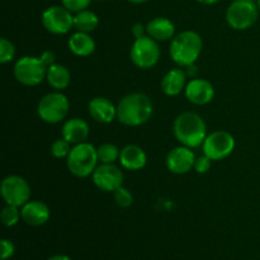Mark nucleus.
<instances>
[{
	"label": "nucleus",
	"instance_id": "cd10ccee",
	"mask_svg": "<svg viewBox=\"0 0 260 260\" xmlns=\"http://www.w3.org/2000/svg\"><path fill=\"white\" fill-rule=\"evenodd\" d=\"M15 56V47L10 41L7 38L0 40V62L7 63L14 58Z\"/></svg>",
	"mask_w": 260,
	"mask_h": 260
},
{
	"label": "nucleus",
	"instance_id": "0eeeda50",
	"mask_svg": "<svg viewBox=\"0 0 260 260\" xmlns=\"http://www.w3.org/2000/svg\"><path fill=\"white\" fill-rule=\"evenodd\" d=\"M47 66L41 57L23 56L15 62L14 76L25 86H36L42 83L47 75Z\"/></svg>",
	"mask_w": 260,
	"mask_h": 260
},
{
	"label": "nucleus",
	"instance_id": "c9c22d12",
	"mask_svg": "<svg viewBox=\"0 0 260 260\" xmlns=\"http://www.w3.org/2000/svg\"><path fill=\"white\" fill-rule=\"evenodd\" d=\"M198 3H201V4L203 5H213L216 4V3H218L220 0H197Z\"/></svg>",
	"mask_w": 260,
	"mask_h": 260
},
{
	"label": "nucleus",
	"instance_id": "20e7f679",
	"mask_svg": "<svg viewBox=\"0 0 260 260\" xmlns=\"http://www.w3.org/2000/svg\"><path fill=\"white\" fill-rule=\"evenodd\" d=\"M98 154L96 149L89 142L74 145L66 159L68 169L78 178H86L91 175L98 167Z\"/></svg>",
	"mask_w": 260,
	"mask_h": 260
},
{
	"label": "nucleus",
	"instance_id": "f704fd0d",
	"mask_svg": "<svg viewBox=\"0 0 260 260\" xmlns=\"http://www.w3.org/2000/svg\"><path fill=\"white\" fill-rule=\"evenodd\" d=\"M47 260H73L70 256L65 255V254H57V255L50 256Z\"/></svg>",
	"mask_w": 260,
	"mask_h": 260
},
{
	"label": "nucleus",
	"instance_id": "4c0bfd02",
	"mask_svg": "<svg viewBox=\"0 0 260 260\" xmlns=\"http://www.w3.org/2000/svg\"><path fill=\"white\" fill-rule=\"evenodd\" d=\"M255 3H256V5H258V8H259V10H260V0H255Z\"/></svg>",
	"mask_w": 260,
	"mask_h": 260
},
{
	"label": "nucleus",
	"instance_id": "2f4dec72",
	"mask_svg": "<svg viewBox=\"0 0 260 260\" xmlns=\"http://www.w3.org/2000/svg\"><path fill=\"white\" fill-rule=\"evenodd\" d=\"M147 35V30H146V25H144L142 23H136V24L132 25V36L136 38H141L144 36Z\"/></svg>",
	"mask_w": 260,
	"mask_h": 260
},
{
	"label": "nucleus",
	"instance_id": "9d476101",
	"mask_svg": "<svg viewBox=\"0 0 260 260\" xmlns=\"http://www.w3.org/2000/svg\"><path fill=\"white\" fill-rule=\"evenodd\" d=\"M202 146L203 154L211 157L213 161H220L233 154L236 142L230 132L215 131L207 135Z\"/></svg>",
	"mask_w": 260,
	"mask_h": 260
},
{
	"label": "nucleus",
	"instance_id": "9b49d317",
	"mask_svg": "<svg viewBox=\"0 0 260 260\" xmlns=\"http://www.w3.org/2000/svg\"><path fill=\"white\" fill-rule=\"evenodd\" d=\"M42 24L52 35H66L74 28V15L62 4L52 5L42 13Z\"/></svg>",
	"mask_w": 260,
	"mask_h": 260
},
{
	"label": "nucleus",
	"instance_id": "1a4fd4ad",
	"mask_svg": "<svg viewBox=\"0 0 260 260\" xmlns=\"http://www.w3.org/2000/svg\"><path fill=\"white\" fill-rule=\"evenodd\" d=\"M0 193L7 205L22 207L30 200V185L19 175H8L3 179Z\"/></svg>",
	"mask_w": 260,
	"mask_h": 260
},
{
	"label": "nucleus",
	"instance_id": "39448f33",
	"mask_svg": "<svg viewBox=\"0 0 260 260\" xmlns=\"http://www.w3.org/2000/svg\"><path fill=\"white\" fill-rule=\"evenodd\" d=\"M259 12L255 0H234L226 10V22L236 30L249 29L258 20Z\"/></svg>",
	"mask_w": 260,
	"mask_h": 260
},
{
	"label": "nucleus",
	"instance_id": "5701e85b",
	"mask_svg": "<svg viewBox=\"0 0 260 260\" xmlns=\"http://www.w3.org/2000/svg\"><path fill=\"white\" fill-rule=\"evenodd\" d=\"M99 18L91 10H81V12L75 13L74 15V28L78 32H85L90 33L98 27Z\"/></svg>",
	"mask_w": 260,
	"mask_h": 260
},
{
	"label": "nucleus",
	"instance_id": "f3484780",
	"mask_svg": "<svg viewBox=\"0 0 260 260\" xmlns=\"http://www.w3.org/2000/svg\"><path fill=\"white\" fill-rule=\"evenodd\" d=\"M187 73L183 69H172L164 75L161 80V90L168 96H177L185 90Z\"/></svg>",
	"mask_w": 260,
	"mask_h": 260
},
{
	"label": "nucleus",
	"instance_id": "393cba45",
	"mask_svg": "<svg viewBox=\"0 0 260 260\" xmlns=\"http://www.w3.org/2000/svg\"><path fill=\"white\" fill-rule=\"evenodd\" d=\"M0 217H2V222L4 223L7 228H13V226L17 225V223L20 221V218H22L20 207L7 205L4 208H3Z\"/></svg>",
	"mask_w": 260,
	"mask_h": 260
},
{
	"label": "nucleus",
	"instance_id": "7ed1b4c3",
	"mask_svg": "<svg viewBox=\"0 0 260 260\" xmlns=\"http://www.w3.org/2000/svg\"><path fill=\"white\" fill-rule=\"evenodd\" d=\"M203 50L202 37L194 30H183L173 37L169 55L179 68L193 65Z\"/></svg>",
	"mask_w": 260,
	"mask_h": 260
},
{
	"label": "nucleus",
	"instance_id": "c756f323",
	"mask_svg": "<svg viewBox=\"0 0 260 260\" xmlns=\"http://www.w3.org/2000/svg\"><path fill=\"white\" fill-rule=\"evenodd\" d=\"M212 161H213V160L211 159V157H208L207 155L203 154V155H201V156H198L197 159H196L194 168H193V169H194L196 172L198 173V174H205V173H207L208 170L211 169Z\"/></svg>",
	"mask_w": 260,
	"mask_h": 260
},
{
	"label": "nucleus",
	"instance_id": "dca6fc26",
	"mask_svg": "<svg viewBox=\"0 0 260 260\" xmlns=\"http://www.w3.org/2000/svg\"><path fill=\"white\" fill-rule=\"evenodd\" d=\"M89 114L99 123H111L117 118V107L104 96H96L89 102Z\"/></svg>",
	"mask_w": 260,
	"mask_h": 260
},
{
	"label": "nucleus",
	"instance_id": "423d86ee",
	"mask_svg": "<svg viewBox=\"0 0 260 260\" xmlns=\"http://www.w3.org/2000/svg\"><path fill=\"white\" fill-rule=\"evenodd\" d=\"M70 109L68 96L61 91H52L42 96L38 103L37 113L43 122L50 124L60 123L66 118Z\"/></svg>",
	"mask_w": 260,
	"mask_h": 260
},
{
	"label": "nucleus",
	"instance_id": "f8f14e48",
	"mask_svg": "<svg viewBox=\"0 0 260 260\" xmlns=\"http://www.w3.org/2000/svg\"><path fill=\"white\" fill-rule=\"evenodd\" d=\"M94 184L103 192H111L118 189L123 184V173L114 164H101L91 174Z\"/></svg>",
	"mask_w": 260,
	"mask_h": 260
},
{
	"label": "nucleus",
	"instance_id": "72a5a7b5",
	"mask_svg": "<svg viewBox=\"0 0 260 260\" xmlns=\"http://www.w3.org/2000/svg\"><path fill=\"white\" fill-rule=\"evenodd\" d=\"M185 73H187V76H190L192 79L196 78V75H197V66H196V63H193V65H189L187 66V69H185Z\"/></svg>",
	"mask_w": 260,
	"mask_h": 260
},
{
	"label": "nucleus",
	"instance_id": "2eb2a0df",
	"mask_svg": "<svg viewBox=\"0 0 260 260\" xmlns=\"http://www.w3.org/2000/svg\"><path fill=\"white\" fill-rule=\"evenodd\" d=\"M22 220L29 226H42L50 220L51 211L42 201H28L20 207Z\"/></svg>",
	"mask_w": 260,
	"mask_h": 260
},
{
	"label": "nucleus",
	"instance_id": "e433bc0d",
	"mask_svg": "<svg viewBox=\"0 0 260 260\" xmlns=\"http://www.w3.org/2000/svg\"><path fill=\"white\" fill-rule=\"evenodd\" d=\"M129 3H132V4H145V3H147L149 0H128Z\"/></svg>",
	"mask_w": 260,
	"mask_h": 260
},
{
	"label": "nucleus",
	"instance_id": "bb28decb",
	"mask_svg": "<svg viewBox=\"0 0 260 260\" xmlns=\"http://www.w3.org/2000/svg\"><path fill=\"white\" fill-rule=\"evenodd\" d=\"M114 200H116V203L122 208H127L134 203V196L129 192L127 188H124L123 185L119 187L118 189H116L113 192Z\"/></svg>",
	"mask_w": 260,
	"mask_h": 260
},
{
	"label": "nucleus",
	"instance_id": "473e14b6",
	"mask_svg": "<svg viewBox=\"0 0 260 260\" xmlns=\"http://www.w3.org/2000/svg\"><path fill=\"white\" fill-rule=\"evenodd\" d=\"M40 57L42 58V61L46 63V66H47V68H50L51 65L56 63L55 62L56 56H55V53L52 52V51H45V52H43L42 55L40 56Z\"/></svg>",
	"mask_w": 260,
	"mask_h": 260
},
{
	"label": "nucleus",
	"instance_id": "a878e982",
	"mask_svg": "<svg viewBox=\"0 0 260 260\" xmlns=\"http://www.w3.org/2000/svg\"><path fill=\"white\" fill-rule=\"evenodd\" d=\"M71 144L65 140L63 137L56 140L51 145V154L56 157V159H68L69 154L71 151Z\"/></svg>",
	"mask_w": 260,
	"mask_h": 260
},
{
	"label": "nucleus",
	"instance_id": "412c9836",
	"mask_svg": "<svg viewBox=\"0 0 260 260\" xmlns=\"http://www.w3.org/2000/svg\"><path fill=\"white\" fill-rule=\"evenodd\" d=\"M69 48L71 52L79 57H86L90 56L95 51V42L89 33L78 32L76 30L71 37L69 38Z\"/></svg>",
	"mask_w": 260,
	"mask_h": 260
},
{
	"label": "nucleus",
	"instance_id": "7c9ffc66",
	"mask_svg": "<svg viewBox=\"0 0 260 260\" xmlns=\"http://www.w3.org/2000/svg\"><path fill=\"white\" fill-rule=\"evenodd\" d=\"M0 254H2V260H8L12 258L15 253V246L13 241L8 240V239H3L0 243Z\"/></svg>",
	"mask_w": 260,
	"mask_h": 260
},
{
	"label": "nucleus",
	"instance_id": "6ab92c4d",
	"mask_svg": "<svg viewBox=\"0 0 260 260\" xmlns=\"http://www.w3.org/2000/svg\"><path fill=\"white\" fill-rule=\"evenodd\" d=\"M119 162L127 170H141L147 162L146 152L137 145H127L121 150Z\"/></svg>",
	"mask_w": 260,
	"mask_h": 260
},
{
	"label": "nucleus",
	"instance_id": "f257e3e1",
	"mask_svg": "<svg viewBox=\"0 0 260 260\" xmlns=\"http://www.w3.org/2000/svg\"><path fill=\"white\" fill-rule=\"evenodd\" d=\"M152 112L151 99L139 91L127 94L117 104V119L124 126L137 127L146 123L151 118Z\"/></svg>",
	"mask_w": 260,
	"mask_h": 260
},
{
	"label": "nucleus",
	"instance_id": "4468645a",
	"mask_svg": "<svg viewBox=\"0 0 260 260\" xmlns=\"http://www.w3.org/2000/svg\"><path fill=\"white\" fill-rule=\"evenodd\" d=\"M184 93L188 101L196 106H206L215 98V88L206 79L194 78L189 80Z\"/></svg>",
	"mask_w": 260,
	"mask_h": 260
},
{
	"label": "nucleus",
	"instance_id": "4be33fe9",
	"mask_svg": "<svg viewBox=\"0 0 260 260\" xmlns=\"http://www.w3.org/2000/svg\"><path fill=\"white\" fill-rule=\"evenodd\" d=\"M48 85L57 91H62L63 89L70 85L71 74L66 66L60 63H53L47 69V75H46Z\"/></svg>",
	"mask_w": 260,
	"mask_h": 260
},
{
	"label": "nucleus",
	"instance_id": "a211bd4d",
	"mask_svg": "<svg viewBox=\"0 0 260 260\" xmlns=\"http://www.w3.org/2000/svg\"><path fill=\"white\" fill-rule=\"evenodd\" d=\"M61 135L71 145H78L85 142L89 137V126L84 119L71 118L63 123Z\"/></svg>",
	"mask_w": 260,
	"mask_h": 260
},
{
	"label": "nucleus",
	"instance_id": "aec40b11",
	"mask_svg": "<svg viewBox=\"0 0 260 260\" xmlns=\"http://www.w3.org/2000/svg\"><path fill=\"white\" fill-rule=\"evenodd\" d=\"M147 36L155 41H169L175 36V25L169 18L157 17L146 24Z\"/></svg>",
	"mask_w": 260,
	"mask_h": 260
},
{
	"label": "nucleus",
	"instance_id": "b1692460",
	"mask_svg": "<svg viewBox=\"0 0 260 260\" xmlns=\"http://www.w3.org/2000/svg\"><path fill=\"white\" fill-rule=\"evenodd\" d=\"M96 154H98V160L101 164H114L117 160H119L121 150L114 144L106 142L96 149Z\"/></svg>",
	"mask_w": 260,
	"mask_h": 260
},
{
	"label": "nucleus",
	"instance_id": "c85d7f7f",
	"mask_svg": "<svg viewBox=\"0 0 260 260\" xmlns=\"http://www.w3.org/2000/svg\"><path fill=\"white\" fill-rule=\"evenodd\" d=\"M93 0H61V4L70 10L71 13H79L81 10L88 9Z\"/></svg>",
	"mask_w": 260,
	"mask_h": 260
},
{
	"label": "nucleus",
	"instance_id": "ddd939ff",
	"mask_svg": "<svg viewBox=\"0 0 260 260\" xmlns=\"http://www.w3.org/2000/svg\"><path fill=\"white\" fill-rule=\"evenodd\" d=\"M196 159L193 149L180 145L168 154L167 167L174 174H187L194 168Z\"/></svg>",
	"mask_w": 260,
	"mask_h": 260
},
{
	"label": "nucleus",
	"instance_id": "f03ea898",
	"mask_svg": "<svg viewBox=\"0 0 260 260\" xmlns=\"http://www.w3.org/2000/svg\"><path fill=\"white\" fill-rule=\"evenodd\" d=\"M173 131L180 145L190 149L203 145L207 137V126L205 119L194 112L180 113L175 118Z\"/></svg>",
	"mask_w": 260,
	"mask_h": 260
},
{
	"label": "nucleus",
	"instance_id": "6e6552de",
	"mask_svg": "<svg viewBox=\"0 0 260 260\" xmlns=\"http://www.w3.org/2000/svg\"><path fill=\"white\" fill-rule=\"evenodd\" d=\"M129 56L134 65L137 68H154L160 60V47L157 45V41L147 35L141 38H136L131 46Z\"/></svg>",
	"mask_w": 260,
	"mask_h": 260
}]
</instances>
